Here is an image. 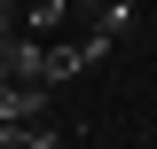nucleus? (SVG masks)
Masks as SVG:
<instances>
[{
	"instance_id": "1",
	"label": "nucleus",
	"mask_w": 157,
	"mask_h": 149,
	"mask_svg": "<svg viewBox=\"0 0 157 149\" xmlns=\"http://www.w3.org/2000/svg\"><path fill=\"white\" fill-rule=\"evenodd\" d=\"M63 8H71V0H32V16H24V32H32V39H47V32L63 24Z\"/></svg>"
},
{
	"instance_id": "2",
	"label": "nucleus",
	"mask_w": 157,
	"mask_h": 149,
	"mask_svg": "<svg viewBox=\"0 0 157 149\" xmlns=\"http://www.w3.org/2000/svg\"><path fill=\"white\" fill-rule=\"evenodd\" d=\"M0 39H16V0H0Z\"/></svg>"
},
{
	"instance_id": "3",
	"label": "nucleus",
	"mask_w": 157,
	"mask_h": 149,
	"mask_svg": "<svg viewBox=\"0 0 157 149\" xmlns=\"http://www.w3.org/2000/svg\"><path fill=\"white\" fill-rule=\"evenodd\" d=\"M24 149H63V141H55L47 126H32V141H24Z\"/></svg>"
}]
</instances>
